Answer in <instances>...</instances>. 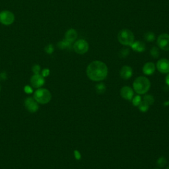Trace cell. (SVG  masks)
I'll return each instance as SVG.
<instances>
[{
	"mask_svg": "<svg viewBox=\"0 0 169 169\" xmlns=\"http://www.w3.org/2000/svg\"><path fill=\"white\" fill-rule=\"evenodd\" d=\"M57 46L61 50H65V49H70L71 48V43L67 41V40L63 39V41H60L57 44Z\"/></svg>",
	"mask_w": 169,
	"mask_h": 169,
	"instance_id": "obj_16",
	"label": "cell"
},
{
	"mask_svg": "<svg viewBox=\"0 0 169 169\" xmlns=\"http://www.w3.org/2000/svg\"><path fill=\"white\" fill-rule=\"evenodd\" d=\"M144 38L148 42H153L155 39V36L153 32H147L144 34Z\"/></svg>",
	"mask_w": 169,
	"mask_h": 169,
	"instance_id": "obj_19",
	"label": "cell"
},
{
	"mask_svg": "<svg viewBox=\"0 0 169 169\" xmlns=\"http://www.w3.org/2000/svg\"><path fill=\"white\" fill-rule=\"evenodd\" d=\"M157 43L161 50L169 51V34L163 33L159 35L157 40Z\"/></svg>",
	"mask_w": 169,
	"mask_h": 169,
	"instance_id": "obj_7",
	"label": "cell"
},
{
	"mask_svg": "<svg viewBox=\"0 0 169 169\" xmlns=\"http://www.w3.org/2000/svg\"><path fill=\"white\" fill-rule=\"evenodd\" d=\"M165 81H166V83L168 84L169 86V74L167 75V76L166 77V79H165Z\"/></svg>",
	"mask_w": 169,
	"mask_h": 169,
	"instance_id": "obj_30",
	"label": "cell"
},
{
	"mask_svg": "<svg viewBox=\"0 0 169 169\" xmlns=\"http://www.w3.org/2000/svg\"><path fill=\"white\" fill-rule=\"evenodd\" d=\"M49 74H50V70H49L48 69H44L43 70H42L41 75L44 77H48L49 76Z\"/></svg>",
	"mask_w": 169,
	"mask_h": 169,
	"instance_id": "obj_28",
	"label": "cell"
},
{
	"mask_svg": "<svg viewBox=\"0 0 169 169\" xmlns=\"http://www.w3.org/2000/svg\"><path fill=\"white\" fill-rule=\"evenodd\" d=\"M30 83L34 88H40L45 83V79L41 74H34L30 79Z\"/></svg>",
	"mask_w": 169,
	"mask_h": 169,
	"instance_id": "obj_8",
	"label": "cell"
},
{
	"mask_svg": "<svg viewBox=\"0 0 169 169\" xmlns=\"http://www.w3.org/2000/svg\"><path fill=\"white\" fill-rule=\"evenodd\" d=\"M95 89H96V92H97L98 94H100V95H102V94H104L106 91V86L104 83H98L95 87Z\"/></svg>",
	"mask_w": 169,
	"mask_h": 169,
	"instance_id": "obj_17",
	"label": "cell"
},
{
	"mask_svg": "<svg viewBox=\"0 0 169 169\" xmlns=\"http://www.w3.org/2000/svg\"><path fill=\"white\" fill-rule=\"evenodd\" d=\"M77 38V32L75 29H70L65 34V39L67 40L69 42H74L76 41V40Z\"/></svg>",
	"mask_w": 169,
	"mask_h": 169,
	"instance_id": "obj_14",
	"label": "cell"
},
{
	"mask_svg": "<svg viewBox=\"0 0 169 169\" xmlns=\"http://www.w3.org/2000/svg\"><path fill=\"white\" fill-rule=\"evenodd\" d=\"M150 54L153 58H158L159 56V48L156 46H153L150 50Z\"/></svg>",
	"mask_w": 169,
	"mask_h": 169,
	"instance_id": "obj_20",
	"label": "cell"
},
{
	"mask_svg": "<svg viewBox=\"0 0 169 169\" xmlns=\"http://www.w3.org/2000/svg\"><path fill=\"white\" fill-rule=\"evenodd\" d=\"M44 50L48 54H52L54 52V48L53 44H49L48 45H46L45 48H44Z\"/></svg>",
	"mask_w": 169,
	"mask_h": 169,
	"instance_id": "obj_23",
	"label": "cell"
},
{
	"mask_svg": "<svg viewBox=\"0 0 169 169\" xmlns=\"http://www.w3.org/2000/svg\"><path fill=\"white\" fill-rule=\"evenodd\" d=\"M129 53H130V51H129L128 48H124L120 51V52L119 54V56L120 57L124 58L127 57V56H128Z\"/></svg>",
	"mask_w": 169,
	"mask_h": 169,
	"instance_id": "obj_25",
	"label": "cell"
},
{
	"mask_svg": "<svg viewBox=\"0 0 169 169\" xmlns=\"http://www.w3.org/2000/svg\"><path fill=\"white\" fill-rule=\"evenodd\" d=\"M34 99L39 104H45L50 101L52 95L46 89H38L34 93Z\"/></svg>",
	"mask_w": 169,
	"mask_h": 169,
	"instance_id": "obj_4",
	"label": "cell"
},
{
	"mask_svg": "<svg viewBox=\"0 0 169 169\" xmlns=\"http://www.w3.org/2000/svg\"><path fill=\"white\" fill-rule=\"evenodd\" d=\"M151 83L147 77L141 76L135 79L133 83V87L134 91L139 95H144L149 90Z\"/></svg>",
	"mask_w": 169,
	"mask_h": 169,
	"instance_id": "obj_2",
	"label": "cell"
},
{
	"mask_svg": "<svg viewBox=\"0 0 169 169\" xmlns=\"http://www.w3.org/2000/svg\"><path fill=\"white\" fill-rule=\"evenodd\" d=\"M155 65L153 62H147L143 67V72L147 76H151L155 71Z\"/></svg>",
	"mask_w": 169,
	"mask_h": 169,
	"instance_id": "obj_13",
	"label": "cell"
},
{
	"mask_svg": "<svg viewBox=\"0 0 169 169\" xmlns=\"http://www.w3.org/2000/svg\"><path fill=\"white\" fill-rule=\"evenodd\" d=\"M166 169H169V166H168V167H167V168H166Z\"/></svg>",
	"mask_w": 169,
	"mask_h": 169,
	"instance_id": "obj_32",
	"label": "cell"
},
{
	"mask_svg": "<svg viewBox=\"0 0 169 169\" xmlns=\"http://www.w3.org/2000/svg\"><path fill=\"white\" fill-rule=\"evenodd\" d=\"M120 77L123 79H126V80L129 79L131 78L133 75L132 68L128 66V65H124V66L121 68L120 71Z\"/></svg>",
	"mask_w": 169,
	"mask_h": 169,
	"instance_id": "obj_12",
	"label": "cell"
},
{
	"mask_svg": "<svg viewBox=\"0 0 169 169\" xmlns=\"http://www.w3.org/2000/svg\"><path fill=\"white\" fill-rule=\"evenodd\" d=\"M138 107H139V109L140 111H142L143 112H147L148 110H149V106L142 100V101L141 102V103L139 104V105L138 106Z\"/></svg>",
	"mask_w": 169,
	"mask_h": 169,
	"instance_id": "obj_21",
	"label": "cell"
},
{
	"mask_svg": "<svg viewBox=\"0 0 169 169\" xmlns=\"http://www.w3.org/2000/svg\"><path fill=\"white\" fill-rule=\"evenodd\" d=\"M120 95L124 99L131 100L133 97V91L130 87L124 86L121 89Z\"/></svg>",
	"mask_w": 169,
	"mask_h": 169,
	"instance_id": "obj_11",
	"label": "cell"
},
{
	"mask_svg": "<svg viewBox=\"0 0 169 169\" xmlns=\"http://www.w3.org/2000/svg\"><path fill=\"white\" fill-rule=\"evenodd\" d=\"M108 67L101 61H93L87 67V76L93 81H101L108 76Z\"/></svg>",
	"mask_w": 169,
	"mask_h": 169,
	"instance_id": "obj_1",
	"label": "cell"
},
{
	"mask_svg": "<svg viewBox=\"0 0 169 169\" xmlns=\"http://www.w3.org/2000/svg\"><path fill=\"white\" fill-rule=\"evenodd\" d=\"M142 100L146 103V104H147L148 105L150 106V105L153 104V103L155 102V98L152 95H147L145 96V97H144V99H143Z\"/></svg>",
	"mask_w": 169,
	"mask_h": 169,
	"instance_id": "obj_18",
	"label": "cell"
},
{
	"mask_svg": "<svg viewBox=\"0 0 169 169\" xmlns=\"http://www.w3.org/2000/svg\"><path fill=\"white\" fill-rule=\"evenodd\" d=\"M156 169H158V168H156Z\"/></svg>",
	"mask_w": 169,
	"mask_h": 169,
	"instance_id": "obj_33",
	"label": "cell"
},
{
	"mask_svg": "<svg viewBox=\"0 0 169 169\" xmlns=\"http://www.w3.org/2000/svg\"><path fill=\"white\" fill-rule=\"evenodd\" d=\"M89 48V46L88 42L84 39H79L75 42L73 46L74 51L78 54H84L88 52Z\"/></svg>",
	"mask_w": 169,
	"mask_h": 169,
	"instance_id": "obj_5",
	"label": "cell"
},
{
	"mask_svg": "<svg viewBox=\"0 0 169 169\" xmlns=\"http://www.w3.org/2000/svg\"><path fill=\"white\" fill-rule=\"evenodd\" d=\"M142 101V97H141L139 95L135 96V97H133L132 98V103L133 105L135 106H138Z\"/></svg>",
	"mask_w": 169,
	"mask_h": 169,
	"instance_id": "obj_22",
	"label": "cell"
},
{
	"mask_svg": "<svg viewBox=\"0 0 169 169\" xmlns=\"http://www.w3.org/2000/svg\"><path fill=\"white\" fill-rule=\"evenodd\" d=\"M118 42L124 46H131L134 42V35L129 29H122L118 34Z\"/></svg>",
	"mask_w": 169,
	"mask_h": 169,
	"instance_id": "obj_3",
	"label": "cell"
},
{
	"mask_svg": "<svg viewBox=\"0 0 169 169\" xmlns=\"http://www.w3.org/2000/svg\"><path fill=\"white\" fill-rule=\"evenodd\" d=\"M37 103L38 102L31 97L27 98L25 100V106L26 109L31 113L36 112L38 110V105Z\"/></svg>",
	"mask_w": 169,
	"mask_h": 169,
	"instance_id": "obj_9",
	"label": "cell"
},
{
	"mask_svg": "<svg viewBox=\"0 0 169 169\" xmlns=\"http://www.w3.org/2000/svg\"><path fill=\"white\" fill-rule=\"evenodd\" d=\"M1 85H0V91H1Z\"/></svg>",
	"mask_w": 169,
	"mask_h": 169,
	"instance_id": "obj_31",
	"label": "cell"
},
{
	"mask_svg": "<svg viewBox=\"0 0 169 169\" xmlns=\"http://www.w3.org/2000/svg\"><path fill=\"white\" fill-rule=\"evenodd\" d=\"M41 66L38 64H35L33 65V67H32V70L34 74H40V72H41Z\"/></svg>",
	"mask_w": 169,
	"mask_h": 169,
	"instance_id": "obj_26",
	"label": "cell"
},
{
	"mask_svg": "<svg viewBox=\"0 0 169 169\" xmlns=\"http://www.w3.org/2000/svg\"><path fill=\"white\" fill-rule=\"evenodd\" d=\"M166 165V160L165 157H160L157 160V165L159 167H165Z\"/></svg>",
	"mask_w": 169,
	"mask_h": 169,
	"instance_id": "obj_24",
	"label": "cell"
},
{
	"mask_svg": "<svg viewBox=\"0 0 169 169\" xmlns=\"http://www.w3.org/2000/svg\"><path fill=\"white\" fill-rule=\"evenodd\" d=\"M131 48H132V50L137 52H143L145 50V44L144 42L142 41H134L133 43L131 45Z\"/></svg>",
	"mask_w": 169,
	"mask_h": 169,
	"instance_id": "obj_15",
	"label": "cell"
},
{
	"mask_svg": "<svg viewBox=\"0 0 169 169\" xmlns=\"http://www.w3.org/2000/svg\"><path fill=\"white\" fill-rule=\"evenodd\" d=\"M15 21L14 14L8 10L2 11L0 13V23L4 25L8 26L12 25Z\"/></svg>",
	"mask_w": 169,
	"mask_h": 169,
	"instance_id": "obj_6",
	"label": "cell"
},
{
	"mask_svg": "<svg viewBox=\"0 0 169 169\" xmlns=\"http://www.w3.org/2000/svg\"><path fill=\"white\" fill-rule=\"evenodd\" d=\"M157 68L159 72L162 74L169 73V60L165 58L159 60L157 63Z\"/></svg>",
	"mask_w": 169,
	"mask_h": 169,
	"instance_id": "obj_10",
	"label": "cell"
},
{
	"mask_svg": "<svg viewBox=\"0 0 169 169\" xmlns=\"http://www.w3.org/2000/svg\"><path fill=\"white\" fill-rule=\"evenodd\" d=\"M7 78H8V75L6 72L3 71L0 73V80H6Z\"/></svg>",
	"mask_w": 169,
	"mask_h": 169,
	"instance_id": "obj_27",
	"label": "cell"
},
{
	"mask_svg": "<svg viewBox=\"0 0 169 169\" xmlns=\"http://www.w3.org/2000/svg\"><path fill=\"white\" fill-rule=\"evenodd\" d=\"M24 91H25V92L26 93H28V94H30V93H32V89L30 87V86H28V85L25 87Z\"/></svg>",
	"mask_w": 169,
	"mask_h": 169,
	"instance_id": "obj_29",
	"label": "cell"
}]
</instances>
